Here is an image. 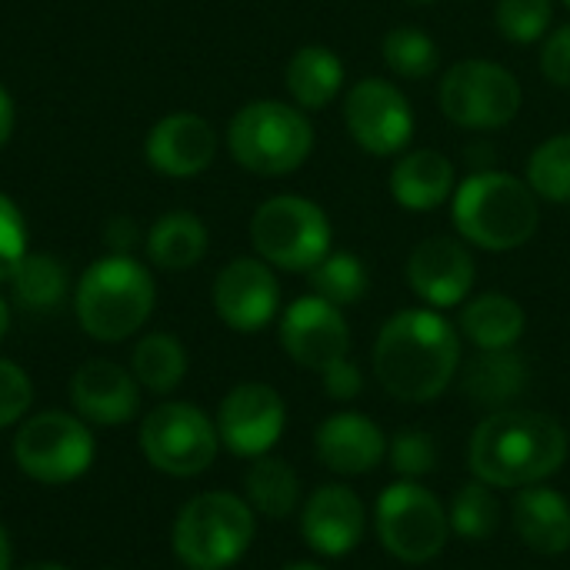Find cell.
I'll use <instances>...</instances> for the list:
<instances>
[{
  "mask_svg": "<svg viewBox=\"0 0 570 570\" xmlns=\"http://www.w3.org/2000/svg\"><path fill=\"white\" fill-rule=\"evenodd\" d=\"M541 73L554 87H570V23L554 27L541 47Z\"/></svg>",
  "mask_w": 570,
  "mask_h": 570,
  "instance_id": "cell-38",
  "label": "cell"
},
{
  "mask_svg": "<svg viewBox=\"0 0 570 570\" xmlns=\"http://www.w3.org/2000/svg\"><path fill=\"white\" fill-rule=\"evenodd\" d=\"M244 501L267 521H284L301 508V478L281 458H254L244 474Z\"/></svg>",
  "mask_w": 570,
  "mask_h": 570,
  "instance_id": "cell-26",
  "label": "cell"
},
{
  "mask_svg": "<svg viewBox=\"0 0 570 570\" xmlns=\"http://www.w3.org/2000/svg\"><path fill=\"white\" fill-rule=\"evenodd\" d=\"M374 377L404 404L441 397L461 374V334L434 307L397 311L374 341Z\"/></svg>",
  "mask_w": 570,
  "mask_h": 570,
  "instance_id": "cell-1",
  "label": "cell"
},
{
  "mask_svg": "<svg viewBox=\"0 0 570 570\" xmlns=\"http://www.w3.org/2000/svg\"><path fill=\"white\" fill-rule=\"evenodd\" d=\"M407 3H414V7H428V3H438V0H407Z\"/></svg>",
  "mask_w": 570,
  "mask_h": 570,
  "instance_id": "cell-45",
  "label": "cell"
},
{
  "mask_svg": "<svg viewBox=\"0 0 570 570\" xmlns=\"http://www.w3.org/2000/svg\"><path fill=\"white\" fill-rule=\"evenodd\" d=\"M10 134H13V100L0 83V147L10 140Z\"/></svg>",
  "mask_w": 570,
  "mask_h": 570,
  "instance_id": "cell-40",
  "label": "cell"
},
{
  "mask_svg": "<svg viewBox=\"0 0 570 570\" xmlns=\"http://www.w3.org/2000/svg\"><path fill=\"white\" fill-rule=\"evenodd\" d=\"M217 438L237 458H264L274 451L287 428L284 397L264 381H244L227 391L217 407Z\"/></svg>",
  "mask_w": 570,
  "mask_h": 570,
  "instance_id": "cell-13",
  "label": "cell"
},
{
  "mask_svg": "<svg viewBox=\"0 0 570 570\" xmlns=\"http://www.w3.org/2000/svg\"><path fill=\"white\" fill-rule=\"evenodd\" d=\"M250 240L261 261L301 274L314 271L331 254V220L314 200L277 194L257 207L250 220Z\"/></svg>",
  "mask_w": 570,
  "mask_h": 570,
  "instance_id": "cell-8",
  "label": "cell"
},
{
  "mask_svg": "<svg viewBox=\"0 0 570 570\" xmlns=\"http://www.w3.org/2000/svg\"><path fill=\"white\" fill-rule=\"evenodd\" d=\"M207 254V227L190 210L164 214L147 234V257L160 271H190Z\"/></svg>",
  "mask_w": 570,
  "mask_h": 570,
  "instance_id": "cell-27",
  "label": "cell"
},
{
  "mask_svg": "<svg viewBox=\"0 0 570 570\" xmlns=\"http://www.w3.org/2000/svg\"><path fill=\"white\" fill-rule=\"evenodd\" d=\"M281 347L304 371H327L351 354V327L331 301L297 297L281 317Z\"/></svg>",
  "mask_w": 570,
  "mask_h": 570,
  "instance_id": "cell-14",
  "label": "cell"
},
{
  "mask_svg": "<svg viewBox=\"0 0 570 570\" xmlns=\"http://www.w3.org/2000/svg\"><path fill=\"white\" fill-rule=\"evenodd\" d=\"M314 451L327 471L341 478H364L387 458V438L367 414L341 411L321 421L314 434Z\"/></svg>",
  "mask_w": 570,
  "mask_h": 570,
  "instance_id": "cell-19",
  "label": "cell"
},
{
  "mask_svg": "<svg viewBox=\"0 0 570 570\" xmlns=\"http://www.w3.org/2000/svg\"><path fill=\"white\" fill-rule=\"evenodd\" d=\"M27 257V224L20 207L0 194V284H7L17 264Z\"/></svg>",
  "mask_w": 570,
  "mask_h": 570,
  "instance_id": "cell-36",
  "label": "cell"
},
{
  "mask_svg": "<svg viewBox=\"0 0 570 570\" xmlns=\"http://www.w3.org/2000/svg\"><path fill=\"white\" fill-rule=\"evenodd\" d=\"M570 454L564 424L544 411L504 407L491 411L471 434L468 464L471 474L494 491H521L548 484Z\"/></svg>",
  "mask_w": 570,
  "mask_h": 570,
  "instance_id": "cell-2",
  "label": "cell"
},
{
  "mask_svg": "<svg viewBox=\"0 0 570 570\" xmlns=\"http://www.w3.org/2000/svg\"><path fill=\"white\" fill-rule=\"evenodd\" d=\"M284 83L301 110H324L344 87V63L331 47H301L284 70Z\"/></svg>",
  "mask_w": 570,
  "mask_h": 570,
  "instance_id": "cell-25",
  "label": "cell"
},
{
  "mask_svg": "<svg viewBox=\"0 0 570 570\" xmlns=\"http://www.w3.org/2000/svg\"><path fill=\"white\" fill-rule=\"evenodd\" d=\"M7 284L13 291V301L30 314H47L67 297V271L50 254H27Z\"/></svg>",
  "mask_w": 570,
  "mask_h": 570,
  "instance_id": "cell-29",
  "label": "cell"
},
{
  "mask_svg": "<svg viewBox=\"0 0 570 570\" xmlns=\"http://www.w3.org/2000/svg\"><path fill=\"white\" fill-rule=\"evenodd\" d=\"M451 220L481 250H518L541 227V197L528 180L504 170H478L454 190Z\"/></svg>",
  "mask_w": 570,
  "mask_h": 570,
  "instance_id": "cell-3",
  "label": "cell"
},
{
  "mask_svg": "<svg viewBox=\"0 0 570 570\" xmlns=\"http://www.w3.org/2000/svg\"><path fill=\"white\" fill-rule=\"evenodd\" d=\"M33 404V384L23 367L0 357V428L23 421Z\"/></svg>",
  "mask_w": 570,
  "mask_h": 570,
  "instance_id": "cell-37",
  "label": "cell"
},
{
  "mask_svg": "<svg viewBox=\"0 0 570 570\" xmlns=\"http://www.w3.org/2000/svg\"><path fill=\"white\" fill-rule=\"evenodd\" d=\"M448 521H451V534L468 538V541H488L491 534H498V528L504 521V508H501L494 488L474 478L454 491Z\"/></svg>",
  "mask_w": 570,
  "mask_h": 570,
  "instance_id": "cell-30",
  "label": "cell"
},
{
  "mask_svg": "<svg viewBox=\"0 0 570 570\" xmlns=\"http://www.w3.org/2000/svg\"><path fill=\"white\" fill-rule=\"evenodd\" d=\"M7 331H10V307H7V301L0 297V341L7 337Z\"/></svg>",
  "mask_w": 570,
  "mask_h": 570,
  "instance_id": "cell-42",
  "label": "cell"
},
{
  "mask_svg": "<svg viewBox=\"0 0 570 570\" xmlns=\"http://www.w3.org/2000/svg\"><path fill=\"white\" fill-rule=\"evenodd\" d=\"M511 524L534 554L558 558L570 551V501L548 484H531L514 494Z\"/></svg>",
  "mask_w": 570,
  "mask_h": 570,
  "instance_id": "cell-21",
  "label": "cell"
},
{
  "mask_svg": "<svg viewBox=\"0 0 570 570\" xmlns=\"http://www.w3.org/2000/svg\"><path fill=\"white\" fill-rule=\"evenodd\" d=\"M554 17L551 0H498L494 23L504 40L511 43H534L548 33Z\"/></svg>",
  "mask_w": 570,
  "mask_h": 570,
  "instance_id": "cell-34",
  "label": "cell"
},
{
  "mask_svg": "<svg viewBox=\"0 0 570 570\" xmlns=\"http://www.w3.org/2000/svg\"><path fill=\"white\" fill-rule=\"evenodd\" d=\"M367 531L364 501L347 484H321L301 508V538L321 558H347Z\"/></svg>",
  "mask_w": 570,
  "mask_h": 570,
  "instance_id": "cell-17",
  "label": "cell"
},
{
  "mask_svg": "<svg viewBox=\"0 0 570 570\" xmlns=\"http://www.w3.org/2000/svg\"><path fill=\"white\" fill-rule=\"evenodd\" d=\"M277 307L281 284L261 257H237L214 281V311L237 334L264 331L277 317Z\"/></svg>",
  "mask_w": 570,
  "mask_h": 570,
  "instance_id": "cell-15",
  "label": "cell"
},
{
  "mask_svg": "<svg viewBox=\"0 0 570 570\" xmlns=\"http://www.w3.org/2000/svg\"><path fill=\"white\" fill-rule=\"evenodd\" d=\"M374 531L384 551L404 564H431L451 538L448 508L421 481H394L377 494Z\"/></svg>",
  "mask_w": 570,
  "mask_h": 570,
  "instance_id": "cell-7",
  "label": "cell"
},
{
  "mask_svg": "<svg viewBox=\"0 0 570 570\" xmlns=\"http://www.w3.org/2000/svg\"><path fill=\"white\" fill-rule=\"evenodd\" d=\"M70 404L87 424L120 428L140 411V384L114 361H87L70 377Z\"/></svg>",
  "mask_w": 570,
  "mask_h": 570,
  "instance_id": "cell-18",
  "label": "cell"
},
{
  "mask_svg": "<svg viewBox=\"0 0 570 570\" xmlns=\"http://www.w3.org/2000/svg\"><path fill=\"white\" fill-rule=\"evenodd\" d=\"M281 570H327V568H321V564H314V561H297V564H287V568H281Z\"/></svg>",
  "mask_w": 570,
  "mask_h": 570,
  "instance_id": "cell-44",
  "label": "cell"
},
{
  "mask_svg": "<svg viewBox=\"0 0 570 570\" xmlns=\"http://www.w3.org/2000/svg\"><path fill=\"white\" fill-rule=\"evenodd\" d=\"M531 384V367L528 361L508 347V351H481L464 364L461 374V391L471 404L484 411H504L511 407Z\"/></svg>",
  "mask_w": 570,
  "mask_h": 570,
  "instance_id": "cell-23",
  "label": "cell"
},
{
  "mask_svg": "<svg viewBox=\"0 0 570 570\" xmlns=\"http://www.w3.org/2000/svg\"><path fill=\"white\" fill-rule=\"evenodd\" d=\"M438 100L444 117L464 130H501L521 114L524 90L508 67L471 57L444 70Z\"/></svg>",
  "mask_w": 570,
  "mask_h": 570,
  "instance_id": "cell-10",
  "label": "cell"
},
{
  "mask_svg": "<svg viewBox=\"0 0 570 570\" xmlns=\"http://www.w3.org/2000/svg\"><path fill=\"white\" fill-rule=\"evenodd\" d=\"M564 3H568V7H570V0H564Z\"/></svg>",
  "mask_w": 570,
  "mask_h": 570,
  "instance_id": "cell-46",
  "label": "cell"
},
{
  "mask_svg": "<svg viewBox=\"0 0 570 570\" xmlns=\"http://www.w3.org/2000/svg\"><path fill=\"white\" fill-rule=\"evenodd\" d=\"M73 304L80 327L94 341L117 344L147 324L157 304V287L150 271L130 254H110L80 274Z\"/></svg>",
  "mask_w": 570,
  "mask_h": 570,
  "instance_id": "cell-4",
  "label": "cell"
},
{
  "mask_svg": "<svg viewBox=\"0 0 570 570\" xmlns=\"http://www.w3.org/2000/svg\"><path fill=\"white\" fill-rule=\"evenodd\" d=\"M387 458L404 481H421L438 468V444L424 428H404L387 441Z\"/></svg>",
  "mask_w": 570,
  "mask_h": 570,
  "instance_id": "cell-35",
  "label": "cell"
},
{
  "mask_svg": "<svg viewBox=\"0 0 570 570\" xmlns=\"http://www.w3.org/2000/svg\"><path fill=\"white\" fill-rule=\"evenodd\" d=\"M97 444L83 417L43 411L13 434V461L37 484H70L94 468Z\"/></svg>",
  "mask_w": 570,
  "mask_h": 570,
  "instance_id": "cell-9",
  "label": "cell"
},
{
  "mask_svg": "<svg viewBox=\"0 0 570 570\" xmlns=\"http://www.w3.org/2000/svg\"><path fill=\"white\" fill-rule=\"evenodd\" d=\"M230 157L261 177H284L297 170L314 150V127L301 107L281 100L244 104L227 127Z\"/></svg>",
  "mask_w": 570,
  "mask_h": 570,
  "instance_id": "cell-6",
  "label": "cell"
},
{
  "mask_svg": "<svg viewBox=\"0 0 570 570\" xmlns=\"http://www.w3.org/2000/svg\"><path fill=\"white\" fill-rule=\"evenodd\" d=\"M257 514L230 491H207L190 498L174 521V554L187 570L234 568L254 544Z\"/></svg>",
  "mask_w": 570,
  "mask_h": 570,
  "instance_id": "cell-5",
  "label": "cell"
},
{
  "mask_svg": "<svg viewBox=\"0 0 570 570\" xmlns=\"http://www.w3.org/2000/svg\"><path fill=\"white\" fill-rule=\"evenodd\" d=\"M130 374L150 394H170L187 377V351L174 334H147L130 357Z\"/></svg>",
  "mask_w": 570,
  "mask_h": 570,
  "instance_id": "cell-28",
  "label": "cell"
},
{
  "mask_svg": "<svg viewBox=\"0 0 570 570\" xmlns=\"http://www.w3.org/2000/svg\"><path fill=\"white\" fill-rule=\"evenodd\" d=\"M311 274V287L317 297L331 301L334 307H351L357 301H364L367 287H371V277H367V267L361 257L354 254H327Z\"/></svg>",
  "mask_w": 570,
  "mask_h": 570,
  "instance_id": "cell-32",
  "label": "cell"
},
{
  "mask_svg": "<svg viewBox=\"0 0 570 570\" xmlns=\"http://www.w3.org/2000/svg\"><path fill=\"white\" fill-rule=\"evenodd\" d=\"M321 384L331 401H354L364 391V374L351 357H344V361L331 364L327 371H321Z\"/></svg>",
  "mask_w": 570,
  "mask_h": 570,
  "instance_id": "cell-39",
  "label": "cell"
},
{
  "mask_svg": "<svg viewBox=\"0 0 570 570\" xmlns=\"http://www.w3.org/2000/svg\"><path fill=\"white\" fill-rule=\"evenodd\" d=\"M0 570H13V548H10V534L0 524Z\"/></svg>",
  "mask_w": 570,
  "mask_h": 570,
  "instance_id": "cell-41",
  "label": "cell"
},
{
  "mask_svg": "<svg viewBox=\"0 0 570 570\" xmlns=\"http://www.w3.org/2000/svg\"><path fill=\"white\" fill-rule=\"evenodd\" d=\"M140 451L167 478H200L220 451L217 424L197 404H157L140 424Z\"/></svg>",
  "mask_w": 570,
  "mask_h": 570,
  "instance_id": "cell-11",
  "label": "cell"
},
{
  "mask_svg": "<svg viewBox=\"0 0 570 570\" xmlns=\"http://www.w3.org/2000/svg\"><path fill=\"white\" fill-rule=\"evenodd\" d=\"M474 277L478 267L468 244L444 234L424 237L407 257V284L434 311L464 304L474 287Z\"/></svg>",
  "mask_w": 570,
  "mask_h": 570,
  "instance_id": "cell-16",
  "label": "cell"
},
{
  "mask_svg": "<svg viewBox=\"0 0 570 570\" xmlns=\"http://www.w3.org/2000/svg\"><path fill=\"white\" fill-rule=\"evenodd\" d=\"M344 124L354 144L374 157L404 154L414 137V110L407 97L384 77H364L347 90Z\"/></svg>",
  "mask_w": 570,
  "mask_h": 570,
  "instance_id": "cell-12",
  "label": "cell"
},
{
  "mask_svg": "<svg viewBox=\"0 0 570 570\" xmlns=\"http://www.w3.org/2000/svg\"><path fill=\"white\" fill-rule=\"evenodd\" d=\"M458 190L454 160L441 150H404L391 170V194L404 210H434Z\"/></svg>",
  "mask_w": 570,
  "mask_h": 570,
  "instance_id": "cell-22",
  "label": "cell"
},
{
  "mask_svg": "<svg viewBox=\"0 0 570 570\" xmlns=\"http://www.w3.org/2000/svg\"><path fill=\"white\" fill-rule=\"evenodd\" d=\"M20 570H70L63 564H53V561H33V564H23Z\"/></svg>",
  "mask_w": 570,
  "mask_h": 570,
  "instance_id": "cell-43",
  "label": "cell"
},
{
  "mask_svg": "<svg viewBox=\"0 0 570 570\" xmlns=\"http://www.w3.org/2000/svg\"><path fill=\"white\" fill-rule=\"evenodd\" d=\"M384 63L404 80H424L441 63V47L417 27H391L381 40Z\"/></svg>",
  "mask_w": 570,
  "mask_h": 570,
  "instance_id": "cell-31",
  "label": "cell"
},
{
  "mask_svg": "<svg viewBox=\"0 0 570 570\" xmlns=\"http://www.w3.org/2000/svg\"><path fill=\"white\" fill-rule=\"evenodd\" d=\"M528 184L541 200L570 204V134H554L534 147L528 160Z\"/></svg>",
  "mask_w": 570,
  "mask_h": 570,
  "instance_id": "cell-33",
  "label": "cell"
},
{
  "mask_svg": "<svg viewBox=\"0 0 570 570\" xmlns=\"http://www.w3.org/2000/svg\"><path fill=\"white\" fill-rule=\"evenodd\" d=\"M524 327H528L524 307L501 291L478 294L461 311V334L478 351H508L521 341Z\"/></svg>",
  "mask_w": 570,
  "mask_h": 570,
  "instance_id": "cell-24",
  "label": "cell"
},
{
  "mask_svg": "<svg viewBox=\"0 0 570 570\" xmlns=\"http://www.w3.org/2000/svg\"><path fill=\"white\" fill-rule=\"evenodd\" d=\"M144 154L167 177H197L214 164L217 134L200 114H170L150 127Z\"/></svg>",
  "mask_w": 570,
  "mask_h": 570,
  "instance_id": "cell-20",
  "label": "cell"
}]
</instances>
